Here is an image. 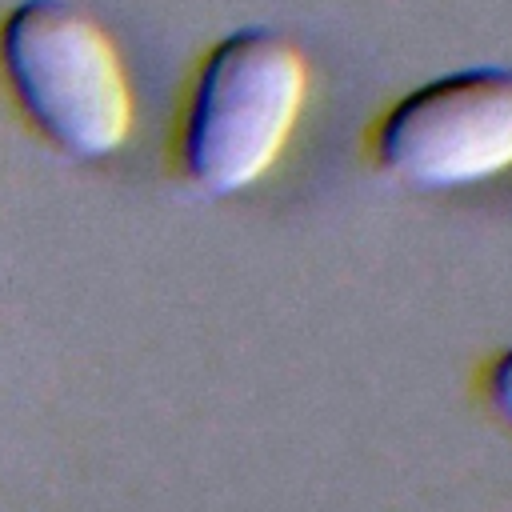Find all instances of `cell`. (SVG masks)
<instances>
[{
    "mask_svg": "<svg viewBox=\"0 0 512 512\" xmlns=\"http://www.w3.org/2000/svg\"><path fill=\"white\" fill-rule=\"evenodd\" d=\"M308 92L304 52L276 28H236L208 48L180 120V168L208 196L256 184L288 144Z\"/></svg>",
    "mask_w": 512,
    "mask_h": 512,
    "instance_id": "cell-1",
    "label": "cell"
},
{
    "mask_svg": "<svg viewBox=\"0 0 512 512\" xmlns=\"http://www.w3.org/2000/svg\"><path fill=\"white\" fill-rule=\"evenodd\" d=\"M0 72L28 124L72 160L112 156L132 88L112 36L68 0H20L0 20Z\"/></svg>",
    "mask_w": 512,
    "mask_h": 512,
    "instance_id": "cell-2",
    "label": "cell"
},
{
    "mask_svg": "<svg viewBox=\"0 0 512 512\" xmlns=\"http://www.w3.org/2000/svg\"><path fill=\"white\" fill-rule=\"evenodd\" d=\"M376 160L412 188H464L512 168V68H460L408 88L376 124Z\"/></svg>",
    "mask_w": 512,
    "mask_h": 512,
    "instance_id": "cell-3",
    "label": "cell"
},
{
    "mask_svg": "<svg viewBox=\"0 0 512 512\" xmlns=\"http://www.w3.org/2000/svg\"><path fill=\"white\" fill-rule=\"evenodd\" d=\"M484 392H488V404L496 408V416L512 428V344H508V348L488 364Z\"/></svg>",
    "mask_w": 512,
    "mask_h": 512,
    "instance_id": "cell-4",
    "label": "cell"
}]
</instances>
